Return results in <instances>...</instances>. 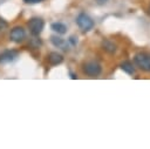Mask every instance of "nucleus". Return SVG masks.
I'll return each mask as SVG.
<instances>
[{"mask_svg": "<svg viewBox=\"0 0 150 149\" xmlns=\"http://www.w3.org/2000/svg\"><path fill=\"white\" fill-rule=\"evenodd\" d=\"M62 61H63V56H62L60 53H57V52H52V53L48 55V62H49L52 66L60 65Z\"/></svg>", "mask_w": 150, "mask_h": 149, "instance_id": "0eeeda50", "label": "nucleus"}, {"mask_svg": "<svg viewBox=\"0 0 150 149\" xmlns=\"http://www.w3.org/2000/svg\"><path fill=\"white\" fill-rule=\"evenodd\" d=\"M76 23L79 26V28L82 31V32H89L94 28V21L93 19L86 14V13H80L76 18Z\"/></svg>", "mask_w": 150, "mask_h": 149, "instance_id": "f03ea898", "label": "nucleus"}, {"mask_svg": "<svg viewBox=\"0 0 150 149\" xmlns=\"http://www.w3.org/2000/svg\"><path fill=\"white\" fill-rule=\"evenodd\" d=\"M101 70H102L101 65L95 61H89L83 65V72L89 76H97L101 74Z\"/></svg>", "mask_w": 150, "mask_h": 149, "instance_id": "20e7f679", "label": "nucleus"}, {"mask_svg": "<svg viewBox=\"0 0 150 149\" xmlns=\"http://www.w3.org/2000/svg\"><path fill=\"white\" fill-rule=\"evenodd\" d=\"M18 56V52L16 50H5L0 54V63H8L12 62L13 60H15V57Z\"/></svg>", "mask_w": 150, "mask_h": 149, "instance_id": "423d86ee", "label": "nucleus"}, {"mask_svg": "<svg viewBox=\"0 0 150 149\" xmlns=\"http://www.w3.org/2000/svg\"><path fill=\"white\" fill-rule=\"evenodd\" d=\"M136 66L143 72H150V53L139 52L134 56Z\"/></svg>", "mask_w": 150, "mask_h": 149, "instance_id": "f257e3e1", "label": "nucleus"}, {"mask_svg": "<svg viewBox=\"0 0 150 149\" xmlns=\"http://www.w3.org/2000/svg\"><path fill=\"white\" fill-rule=\"evenodd\" d=\"M43 26H45V22L41 18H32L28 21V28L33 35H39L42 32Z\"/></svg>", "mask_w": 150, "mask_h": 149, "instance_id": "7ed1b4c3", "label": "nucleus"}, {"mask_svg": "<svg viewBox=\"0 0 150 149\" xmlns=\"http://www.w3.org/2000/svg\"><path fill=\"white\" fill-rule=\"evenodd\" d=\"M50 40H52V42L54 43V46H56V47H63V46H64V41H63L61 38L52 36Z\"/></svg>", "mask_w": 150, "mask_h": 149, "instance_id": "9b49d317", "label": "nucleus"}, {"mask_svg": "<svg viewBox=\"0 0 150 149\" xmlns=\"http://www.w3.org/2000/svg\"><path fill=\"white\" fill-rule=\"evenodd\" d=\"M23 1L27 4H36V2H41L42 0H23Z\"/></svg>", "mask_w": 150, "mask_h": 149, "instance_id": "ddd939ff", "label": "nucleus"}, {"mask_svg": "<svg viewBox=\"0 0 150 149\" xmlns=\"http://www.w3.org/2000/svg\"><path fill=\"white\" fill-rule=\"evenodd\" d=\"M9 38L13 42H21L25 38H26V32L22 27L20 26H16L14 27L12 31H11V34H9Z\"/></svg>", "mask_w": 150, "mask_h": 149, "instance_id": "39448f33", "label": "nucleus"}, {"mask_svg": "<svg viewBox=\"0 0 150 149\" xmlns=\"http://www.w3.org/2000/svg\"><path fill=\"white\" fill-rule=\"evenodd\" d=\"M108 0H97V2L98 4H104V2H107Z\"/></svg>", "mask_w": 150, "mask_h": 149, "instance_id": "4468645a", "label": "nucleus"}, {"mask_svg": "<svg viewBox=\"0 0 150 149\" xmlns=\"http://www.w3.org/2000/svg\"><path fill=\"white\" fill-rule=\"evenodd\" d=\"M120 67H121V69H122L123 72H125V73L129 74V75H132V74L135 73L134 65H132L130 61H123V62L120 65Z\"/></svg>", "mask_w": 150, "mask_h": 149, "instance_id": "6e6552de", "label": "nucleus"}, {"mask_svg": "<svg viewBox=\"0 0 150 149\" xmlns=\"http://www.w3.org/2000/svg\"><path fill=\"white\" fill-rule=\"evenodd\" d=\"M102 47H103V49H104L105 52H108V53H114V52L116 50V45L112 43V42L109 41V40H104V41L102 42Z\"/></svg>", "mask_w": 150, "mask_h": 149, "instance_id": "9d476101", "label": "nucleus"}, {"mask_svg": "<svg viewBox=\"0 0 150 149\" xmlns=\"http://www.w3.org/2000/svg\"><path fill=\"white\" fill-rule=\"evenodd\" d=\"M7 28V22L4 21L2 19H0V34L5 32V29Z\"/></svg>", "mask_w": 150, "mask_h": 149, "instance_id": "f8f14e48", "label": "nucleus"}, {"mask_svg": "<svg viewBox=\"0 0 150 149\" xmlns=\"http://www.w3.org/2000/svg\"><path fill=\"white\" fill-rule=\"evenodd\" d=\"M52 29L54 31V32H56V33H59V34H64L66 32H67V27H66V25L64 23H62V22H54V23H52Z\"/></svg>", "mask_w": 150, "mask_h": 149, "instance_id": "1a4fd4ad", "label": "nucleus"}]
</instances>
